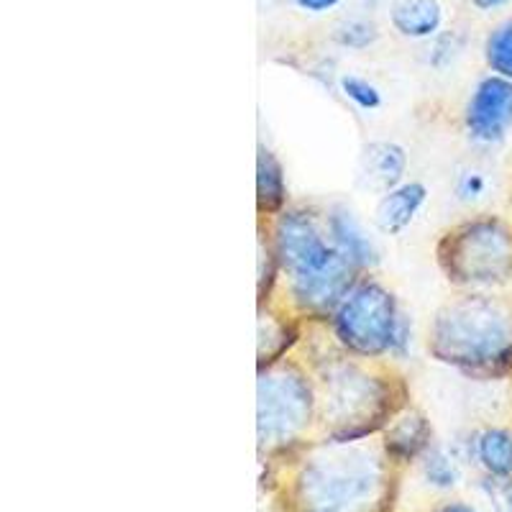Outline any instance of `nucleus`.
<instances>
[{
    "label": "nucleus",
    "mask_w": 512,
    "mask_h": 512,
    "mask_svg": "<svg viewBox=\"0 0 512 512\" xmlns=\"http://www.w3.org/2000/svg\"><path fill=\"white\" fill-rule=\"evenodd\" d=\"M269 239L292 305L308 318H331L359 282V269L331 239L326 218L308 208H285Z\"/></svg>",
    "instance_id": "obj_1"
},
{
    "label": "nucleus",
    "mask_w": 512,
    "mask_h": 512,
    "mask_svg": "<svg viewBox=\"0 0 512 512\" xmlns=\"http://www.w3.org/2000/svg\"><path fill=\"white\" fill-rule=\"evenodd\" d=\"M428 351L472 379L512 377V292L469 290L448 300L433 315Z\"/></svg>",
    "instance_id": "obj_2"
},
{
    "label": "nucleus",
    "mask_w": 512,
    "mask_h": 512,
    "mask_svg": "<svg viewBox=\"0 0 512 512\" xmlns=\"http://www.w3.org/2000/svg\"><path fill=\"white\" fill-rule=\"evenodd\" d=\"M313 384L318 418L336 443L361 441L384 431L408 400L400 377L369 369L354 354L320 361Z\"/></svg>",
    "instance_id": "obj_3"
},
{
    "label": "nucleus",
    "mask_w": 512,
    "mask_h": 512,
    "mask_svg": "<svg viewBox=\"0 0 512 512\" xmlns=\"http://www.w3.org/2000/svg\"><path fill=\"white\" fill-rule=\"evenodd\" d=\"M331 331L346 354L359 359L405 356L410 349L408 315L397 297L377 280H359L331 315Z\"/></svg>",
    "instance_id": "obj_4"
},
{
    "label": "nucleus",
    "mask_w": 512,
    "mask_h": 512,
    "mask_svg": "<svg viewBox=\"0 0 512 512\" xmlns=\"http://www.w3.org/2000/svg\"><path fill=\"white\" fill-rule=\"evenodd\" d=\"M436 262L446 280L464 290H500L512 282V223L477 216L441 236Z\"/></svg>",
    "instance_id": "obj_5"
},
{
    "label": "nucleus",
    "mask_w": 512,
    "mask_h": 512,
    "mask_svg": "<svg viewBox=\"0 0 512 512\" xmlns=\"http://www.w3.org/2000/svg\"><path fill=\"white\" fill-rule=\"evenodd\" d=\"M328 443L305 464L300 477L303 500L315 512H367L382 492V464L354 441Z\"/></svg>",
    "instance_id": "obj_6"
},
{
    "label": "nucleus",
    "mask_w": 512,
    "mask_h": 512,
    "mask_svg": "<svg viewBox=\"0 0 512 512\" xmlns=\"http://www.w3.org/2000/svg\"><path fill=\"white\" fill-rule=\"evenodd\" d=\"M318 410L315 384L303 367L292 361H277L259 369L256 382V431L267 448L287 446L303 436Z\"/></svg>",
    "instance_id": "obj_7"
},
{
    "label": "nucleus",
    "mask_w": 512,
    "mask_h": 512,
    "mask_svg": "<svg viewBox=\"0 0 512 512\" xmlns=\"http://www.w3.org/2000/svg\"><path fill=\"white\" fill-rule=\"evenodd\" d=\"M464 126L477 144H502L512 131V80L500 75L479 80L466 103Z\"/></svg>",
    "instance_id": "obj_8"
},
{
    "label": "nucleus",
    "mask_w": 512,
    "mask_h": 512,
    "mask_svg": "<svg viewBox=\"0 0 512 512\" xmlns=\"http://www.w3.org/2000/svg\"><path fill=\"white\" fill-rule=\"evenodd\" d=\"M425 200H428V187L423 182H402L395 190L384 192L374 210V223L387 236H400L408 231L420 216Z\"/></svg>",
    "instance_id": "obj_9"
},
{
    "label": "nucleus",
    "mask_w": 512,
    "mask_h": 512,
    "mask_svg": "<svg viewBox=\"0 0 512 512\" xmlns=\"http://www.w3.org/2000/svg\"><path fill=\"white\" fill-rule=\"evenodd\" d=\"M408 172V152L395 141H372L361 157V175L372 190L384 192L395 190L405 182Z\"/></svg>",
    "instance_id": "obj_10"
},
{
    "label": "nucleus",
    "mask_w": 512,
    "mask_h": 512,
    "mask_svg": "<svg viewBox=\"0 0 512 512\" xmlns=\"http://www.w3.org/2000/svg\"><path fill=\"white\" fill-rule=\"evenodd\" d=\"M326 218L328 233H331V239L336 241V246L344 251L346 256L351 259L356 269H369L379 262V251L374 246V241L369 239L367 231L361 228V223L356 221L354 213L341 205L331 208L328 213H323Z\"/></svg>",
    "instance_id": "obj_11"
},
{
    "label": "nucleus",
    "mask_w": 512,
    "mask_h": 512,
    "mask_svg": "<svg viewBox=\"0 0 512 512\" xmlns=\"http://www.w3.org/2000/svg\"><path fill=\"white\" fill-rule=\"evenodd\" d=\"M431 423L420 410L402 408L384 428V451L390 459L410 461L431 443Z\"/></svg>",
    "instance_id": "obj_12"
},
{
    "label": "nucleus",
    "mask_w": 512,
    "mask_h": 512,
    "mask_svg": "<svg viewBox=\"0 0 512 512\" xmlns=\"http://www.w3.org/2000/svg\"><path fill=\"white\" fill-rule=\"evenodd\" d=\"M287 205V182L282 162L259 144L256 154V210L262 218H277Z\"/></svg>",
    "instance_id": "obj_13"
},
{
    "label": "nucleus",
    "mask_w": 512,
    "mask_h": 512,
    "mask_svg": "<svg viewBox=\"0 0 512 512\" xmlns=\"http://www.w3.org/2000/svg\"><path fill=\"white\" fill-rule=\"evenodd\" d=\"M300 331L287 315L259 308V369L272 367L285 359L287 351L297 344Z\"/></svg>",
    "instance_id": "obj_14"
},
{
    "label": "nucleus",
    "mask_w": 512,
    "mask_h": 512,
    "mask_svg": "<svg viewBox=\"0 0 512 512\" xmlns=\"http://www.w3.org/2000/svg\"><path fill=\"white\" fill-rule=\"evenodd\" d=\"M443 24L438 0H397L392 8V26L408 39H428Z\"/></svg>",
    "instance_id": "obj_15"
},
{
    "label": "nucleus",
    "mask_w": 512,
    "mask_h": 512,
    "mask_svg": "<svg viewBox=\"0 0 512 512\" xmlns=\"http://www.w3.org/2000/svg\"><path fill=\"white\" fill-rule=\"evenodd\" d=\"M477 459L492 477H512V431L487 428L479 433Z\"/></svg>",
    "instance_id": "obj_16"
},
{
    "label": "nucleus",
    "mask_w": 512,
    "mask_h": 512,
    "mask_svg": "<svg viewBox=\"0 0 512 512\" xmlns=\"http://www.w3.org/2000/svg\"><path fill=\"white\" fill-rule=\"evenodd\" d=\"M484 57L495 75L512 80V18L492 29L484 44Z\"/></svg>",
    "instance_id": "obj_17"
},
{
    "label": "nucleus",
    "mask_w": 512,
    "mask_h": 512,
    "mask_svg": "<svg viewBox=\"0 0 512 512\" xmlns=\"http://www.w3.org/2000/svg\"><path fill=\"white\" fill-rule=\"evenodd\" d=\"M341 93H344V98L349 100V103H354L359 111L364 113H374L382 108L384 98H382V90L374 85V82H369L367 77L361 75H344L341 77Z\"/></svg>",
    "instance_id": "obj_18"
},
{
    "label": "nucleus",
    "mask_w": 512,
    "mask_h": 512,
    "mask_svg": "<svg viewBox=\"0 0 512 512\" xmlns=\"http://www.w3.org/2000/svg\"><path fill=\"white\" fill-rule=\"evenodd\" d=\"M336 41L341 47L364 49L377 41V26L369 24V21L351 18V21H344V24L336 29Z\"/></svg>",
    "instance_id": "obj_19"
},
{
    "label": "nucleus",
    "mask_w": 512,
    "mask_h": 512,
    "mask_svg": "<svg viewBox=\"0 0 512 512\" xmlns=\"http://www.w3.org/2000/svg\"><path fill=\"white\" fill-rule=\"evenodd\" d=\"M487 177L484 172H477V169H464L454 182V195L459 203L464 205H474L487 195Z\"/></svg>",
    "instance_id": "obj_20"
},
{
    "label": "nucleus",
    "mask_w": 512,
    "mask_h": 512,
    "mask_svg": "<svg viewBox=\"0 0 512 512\" xmlns=\"http://www.w3.org/2000/svg\"><path fill=\"white\" fill-rule=\"evenodd\" d=\"M425 474L438 487H454L456 479H459L456 464L443 451H431L428 454V459H425Z\"/></svg>",
    "instance_id": "obj_21"
},
{
    "label": "nucleus",
    "mask_w": 512,
    "mask_h": 512,
    "mask_svg": "<svg viewBox=\"0 0 512 512\" xmlns=\"http://www.w3.org/2000/svg\"><path fill=\"white\" fill-rule=\"evenodd\" d=\"M295 3L308 13H326L331 8H336L341 0H295Z\"/></svg>",
    "instance_id": "obj_22"
},
{
    "label": "nucleus",
    "mask_w": 512,
    "mask_h": 512,
    "mask_svg": "<svg viewBox=\"0 0 512 512\" xmlns=\"http://www.w3.org/2000/svg\"><path fill=\"white\" fill-rule=\"evenodd\" d=\"M472 3H474V8H479V11L489 13V11H497V8L507 6L510 0H472Z\"/></svg>",
    "instance_id": "obj_23"
},
{
    "label": "nucleus",
    "mask_w": 512,
    "mask_h": 512,
    "mask_svg": "<svg viewBox=\"0 0 512 512\" xmlns=\"http://www.w3.org/2000/svg\"><path fill=\"white\" fill-rule=\"evenodd\" d=\"M438 512H474V510H469L466 505H446V507H441Z\"/></svg>",
    "instance_id": "obj_24"
},
{
    "label": "nucleus",
    "mask_w": 512,
    "mask_h": 512,
    "mask_svg": "<svg viewBox=\"0 0 512 512\" xmlns=\"http://www.w3.org/2000/svg\"><path fill=\"white\" fill-rule=\"evenodd\" d=\"M502 500H505L507 512H512V484H507L505 487V497H502Z\"/></svg>",
    "instance_id": "obj_25"
}]
</instances>
